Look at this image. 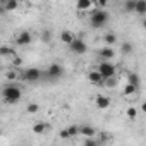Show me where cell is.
Masks as SVG:
<instances>
[{
  "label": "cell",
  "instance_id": "6da1fadb",
  "mask_svg": "<svg viewBox=\"0 0 146 146\" xmlns=\"http://www.w3.org/2000/svg\"><path fill=\"white\" fill-rule=\"evenodd\" d=\"M2 96H4V102H5V103L14 105V103H17V102L21 100L23 91H21L19 86H16V84L11 83V84H5V86H4V90H2Z\"/></svg>",
  "mask_w": 146,
  "mask_h": 146
},
{
  "label": "cell",
  "instance_id": "7a4b0ae2",
  "mask_svg": "<svg viewBox=\"0 0 146 146\" xmlns=\"http://www.w3.org/2000/svg\"><path fill=\"white\" fill-rule=\"evenodd\" d=\"M108 17L110 16H108V12L105 9H95L91 17H90V23H91L93 28H102V26H105L108 23Z\"/></svg>",
  "mask_w": 146,
  "mask_h": 146
},
{
  "label": "cell",
  "instance_id": "3957f363",
  "mask_svg": "<svg viewBox=\"0 0 146 146\" xmlns=\"http://www.w3.org/2000/svg\"><path fill=\"white\" fill-rule=\"evenodd\" d=\"M23 79L26 81V83H38L40 79H41V70L38 69V67H28V69H24V72H23Z\"/></svg>",
  "mask_w": 146,
  "mask_h": 146
},
{
  "label": "cell",
  "instance_id": "277c9868",
  "mask_svg": "<svg viewBox=\"0 0 146 146\" xmlns=\"http://www.w3.org/2000/svg\"><path fill=\"white\" fill-rule=\"evenodd\" d=\"M98 72L103 76V79L107 81V79H110V78H115L117 69H115V65H113L112 62H102V64L98 65Z\"/></svg>",
  "mask_w": 146,
  "mask_h": 146
},
{
  "label": "cell",
  "instance_id": "5b68a950",
  "mask_svg": "<svg viewBox=\"0 0 146 146\" xmlns=\"http://www.w3.org/2000/svg\"><path fill=\"white\" fill-rule=\"evenodd\" d=\"M69 48H70L72 53H78V55H83V53L88 52V45H86V41L83 38H76L74 41L69 45Z\"/></svg>",
  "mask_w": 146,
  "mask_h": 146
},
{
  "label": "cell",
  "instance_id": "8992f818",
  "mask_svg": "<svg viewBox=\"0 0 146 146\" xmlns=\"http://www.w3.org/2000/svg\"><path fill=\"white\" fill-rule=\"evenodd\" d=\"M64 67L60 65V64H52V65H48V69H46V76L50 78V79H53V81H57V79H60L62 76H64Z\"/></svg>",
  "mask_w": 146,
  "mask_h": 146
},
{
  "label": "cell",
  "instance_id": "52a82bcc",
  "mask_svg": "<svg viewBox=\"0 0 146 146\" xmlns=\"http://www.w3.org/2000/svg\"><path fill=\"white\" fill-rule=\"evenodd\" d=\"M33 41V35L29 33V31H21L17 36H16V45H19V46H26V45H29Z\"/></svg>",
  "mask_w": 146,
  "mask_h": 146
},
{
  "label": "cell",
  "instance_id": "ba28073f",
  "mask_svg": "<svg viewBox=\"0 0 146 146\" xmlns=\"http://www.w3.org/2000/svg\"><path fill=\"white\" fill-rule=\"evenodd\" d=\"M88 79H90V83L95 84V86H103V84H105V79H103V76L98 72V69H95V70L90 72V74H88Z\"/></svg>",
  "mask_w": 146,
  "mask_h": 146
},
{
  "label": "cell",
  "instance_id": "9c48e42d",
  "mask_svg": "<svg viewBox=\"0 0 146 146\" xmlns=\"http://www.w3.org/2000/svg\"><path fill=\"white\" fill-rule=\"evenodd\" d=\"M95 105H96V108H100V110H107V108L110 107V98L105 96V95H96Z\"/></svg>",
  "mask_w": 146,
  "mask_h": 146
},
{
  "label": "cell",
  "instance_id": "30bf717a",
  "mask_svg": "<svg viewBox=\"0 0 146 146\" xmlns=\"http://www.w3.org/2000/svg\"><path fill=\"white\" fill-rule=\"evenodd\" d=\"M79 134L83 137L90 139V137H95L96 136V129L91 127V125H88V124H83V125H79Z\"/></svg>",
  "mask_w": 146,
  "mask_h": 146
},
{
  "label": "cell",
  "instance_id": "8fae6325",
  "mask_svg": "<svg viewBox=\"0 0 146 146\" xmlns=\"http://www.w3.org/2000/svg\"><path fill=\"white\" fill-rule=\"evenodd\" d=\"M95 11V9H98V5L96 4H93L91 0H78V11L79 12H86V11Z\"/></svg>",
  "mask_w": 146,
  "mask_h": 146
},
{
  "label": "cell",
  "instance_id": "7c38bea8",
  "mask_svg": "<svg viewBox=\"0 0 146 146\" xmlns=\"http://www.w3.org/2000/svg\"><path fill=\"white\" fill-rule=\"evenodd\" d=\"M100 57L103 58V62H110V60L115 57V50H113L112 46H105V48L100 50Z\"/></svg>",
  "mask_w": 146,
  "mask_h": 146
},
{
  "label": "cell",
  "instance_id": "4fadbf2b",
  "mask_svg": "<svg viewBox=\"0 0 146 146\" xmlns=\"http://www.w3.org/2000/svg\"><path fill=\"white\" fill-rule=\"evenodd\" d=\"M74 40H76V36L72 35L69 29H64V31L60 33V41H62V43H65V45H70Z\"/></svg>",
  "mask_w": 146,
  "mask_h": 146
},
{
  "label": "cell",
  "instance_id": "5bb4252c",
  "mask_svg": "<svg viewBox=\"0 0 146 146\" xmlns=\"http://www.w3.org/2000/svg\"><path fill=\"white\" fill-rule=\"evenodd\" d=\"M137 16H146V0H136V12Z\"/></svg>",
  "mask_w": 146,
  "mask_h": 146
},
{
  "label": "cell",
  "instance_id": "9a60e30c",
  "mask_svg": "<svg viewBox=\"0 0 146 146\" xmlns=\"http://www.w3.org/2000/svg\"><path fill=\"white\" fill-rule=\"evenodd\" d=\"M139 83H141V79H139V76L136 74V72H129V76H127V84H131V86H134V88H139Z\"/></svg>",
  "mask_w": 146,
  "mask_h": 146
},
{
  "label": "cell",
  "instance_id": "2e32d148",
  "mask_svg": "<svg viewBox=\"0 0 146 146\" xmlns=\"http://www.w3.org/2000/svg\"><path fill=\"white\" fill-rule=\"evenodd\" d=\"M17 7H19V2H16V0H4L2 2L4 11H16Z\"/></svg>",
  "mask_w": 146,
  "mask_h": 146
},
{
  "label": "cell",
  "instance_id": "e0dca14e",
  "mask_svg": "<svg viewBox=\"0 0 146 146\" xmlns=\"http://www.w3.org/2000/svg\"><path fill=\"white\" fill-rule=\"evenodd\" d=\"M46 129H48V125H46L45 122H36V124L33 125V132H35V134H45Z\"/></svg>",
  "mask_w": 146,
  "mask_h": 146
},
{
  "label": "cell",
  "instance_id": "ac0fdd59",
  "mask_svg": "<svg viewBox=\"0 0 146 146\" xmlns=\"http://www.w3.org/2000/svg\"><path fill=\"white\" fill-rule=\"evenodd\" d=\"M124 12H136V0H125L124 2Z\"/></svg>",
  "mask_w": 146,
  "mask_h": 146
},
{
  "label": "cell",
  "instance_id": "d6986e66",
  "mask_svg": "<svg viewBox=\"0 0 146 146\" xmlns=\"http://www.w3.org/2000/svg\"><path fill=\"white\" fill-rule=\"evenodd\" d=\"M103 41H105V45H107V46H112V45L117 41V36H115L113 33H107V35L103 36Z\"/></svg>",
  "mask_w": 146,
  "mask_h": 146
},
{
  "label": "cell",
  "instance_id": "ffe728a7",
  "mask_svg": "<svg viewBox=\"0 0 146 146\" xmlns=\"http://www.w3.org/2000/svg\"><path fill=\"white\" fill-rule=\"evenodd\" d=\"M120 50H122L124 55H131V53H132V43H131V41H124L122 46H120Z\"/></svg>",
  "mask_w": 146,
  "mask_h": 146
},
{
  "label": "cell",
  "instance_id": "44dd1931",
  "mask_svg": "<svg viewBox=\"0 0 146 146\" xmlns=\"http://www.w3.org/2000/svg\"><path fill=\"white\" fill-rule=\"evenodd\" d=\"M67 132H69V137L79 136V125H69V127H67Z\"/></svg>",
  "mask_w": 146,
  "mask_h": 146
},
{
  "label": "cell",
  "instance_id": "7402d4cb",
  "mask_svg": "<svg viewBox=\"0 0 146 146\" xmlns=\"http://www.w3.org/2000/svg\"><path fill=\"white\" fill-rule=\"evenodd\" d=\"M0 55H4V57H9V55H14L16 57V52H14V48H9V46H2L0 48Z\"/></svg>",
  "mask_w": 146,
  "mask_h": 146
},
{
  "label": "cell",
  "instance_id": "603a6c76",
  "mask_svg": "<svg viewBox=\"0 0 146 146\" xmlns=\"http://www.w3.org/2000/svg\"><path fill=\"white\" fill-rule=\"evenodd\" d=\"M134 93H137V88H134V86H131V84H125V86H124V95H125V96H131V95H134Z\"/></svg>",
  "mask_w": 146,
  "mask_h": 146
},
{
  "label": "cell",
  "instance_id": "cb8c5ba5",
  "mask_svg": "<svg viewBox=\"0 0 146 146\" xmlns=\"http://www.w3.org/2000/svg\"><path fill=\"white\" fill-rule=\"evenodd\" d=\"M41 41H43V43H50V41H52V31L45 29V31L41 33Z\"/></svg>",
  "mask_w": 146,
  "mask_h": 146
},
{
  "label": "cell",
  "instance_id": "d4e9b609",
  "mask_svg": "<svg viewBox=\"0 0 146 146\" xmlns=\"http://www.w3.org/2000/svg\"><path fill=\"white\" fill-rule=\"evenodd\" d=\"M84 146H102V143L95 137H90V139H84Z\"/></svg>",
  "mask_w": 146,
  "mask_h": 146
},
{
  "label": "cell",
  "instance_id": "484cf974",
  "mask_svg": "<svg viewBox=\"0 0 146 146\" xmlns=\"http://www.w3.org/2000/svg\"><path fill=\"white\" fill-rule=\"evenodd\" d=\"M26 110H28V113H36V112L40 110V105H38V103H29V105L26 107Z\"/></svg>",
  "mask_w": 146,
  "mask_h": 146
},
{
  "label": "cell",
  "instance_id": "4316f807",
  "mask_svg": "<svg viewBox=\"0 0 146 146\" xmlns=\"http://www.w3.org/2000/svg\"><path fill=\"white\" fill-rule=\"evenodd\" d=\"M127 117L129 119H136L137 117V108L136 107H129L127 108Z\"/></svg>",
  "mask_w": 146,
  "mask_h": 146
},
{
  "label": "cell",
  "instance_id": "83f0119b",
  "mask_svg": "<svg viewBox=\"0 0 146 146\" xmlns=\"http://www.w3.org/2000/svg\"><path fill=\"white\" fill-rule=\"evenodd\" d=\"M105 86H107V88H115V86H117V79H115V78L107 79V81H105Z\"/></svg>",
  "mask_w": 146,
  "mask_h": 146
},
{
  "label": "cell",
  "instance_id": "f1b7e54d",
  "mask_svg": "<svg viewBox=\"0 0 146 146\" xmlns=\"http://www.w3.org/2000/svg\"><path fill=\"white\" fill-rule=\"evenodd\" d=\"M7 79H11V81L17 79V72H16V70H9V72H7Z\"/></svg>",
  "mask_w": 146,
  "mask_h": 146
},
{
  "label": "cell",
  "instance_id": "f546056e",
  "mask_svg": "<svg viewBox=\"0 0 146 146\" xmlns=\"http://www.w3.org/2000/svg\"><path fill=\"white\" fill-rule=\"evenodd\" d=\"M60 137H62V139H69V132H67V129H62V131H60Z\"/></svg>",
  "mask_w": 146,
  "mask_h": 146
},
{
  "label": "cell",
  "instance_id": "4dcf8cb0",
  "mask_svg": "<svg viewBox=\"0 0 146 146\" xmlns=\"http://www.w3.org/2000/svg\"><path fill=\"white\" fill-rule=\"evenodd\" d=\"M96 5H98V7H102V9H105V7H107V0H100Z\"/></svg>",
  "mask_w": 146,
  "mask_h": 146
},
{
  "label": "cell",
  "instance_id": "1f68e13d",
  "mask_svg": "<svg viewBox=\"0 0 146 146\" xmlns=\"http://www.w3.org/2000/svg\"><path fill=\"white\" fill-rule=\"evenodd\" d=\"M141 112H144V113H146V102H144V103L141 105Z\"/></svg>",
  "mask_w": 146,
  "mask_h": 146
},
{
  "label": "cell",
  "instance_id": "d6a6232c",
  "mask_svg": "<svg viewBox=\"0 0 146 146\" xmlns=\"http://www.w3.org/2000/svg\"><path fill=\"white\" fill-rule=\"evenodd\" d=\"M143 28H144V29H146V19H144V21H143Z\"/></svg>",
  "mask_w": 146,
  "mask_h": 146
}]
</instances>
